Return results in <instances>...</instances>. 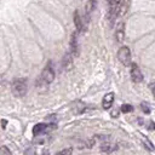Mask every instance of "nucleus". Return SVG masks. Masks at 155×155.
<instances>
[{
	"label": "nucleus",
	"mask_w": 155,
	"mask_h": 155,
	"mask_svg": "<svg viewBox=\"0 0 155 155\" xmlns=\"http://www.w3.org/2000/svg\"><path fill=\"white\" fill-rule=\"evenodd\" d=\"M11 90H12V93L16 97H23L27 93V90H28L27 79H16L12 82Z\"/></svg>",
	"instance_id": "1"
},
{
	"label": "nucleus",
	"mask_w": 155,
	"mask_h": 155,
	"mask_svg": "<svg viewBox=\"0 0 155 155\" xmlns=\"http://www.w3.org/2000/svg\"><path fill=\"white\" fill-rule=\"evenodd\" d=\"M40 79H41V81L44 84H51L54 80V69H53L52 62H48L46 64V67L44 68V70L41 73Z\"/></svg>",
	"instance_id": "2"
},
{
	"label": "nucleus",
	"mask_w": 155,
	"mask_h": 155,
	"mask_svg": "<svg viewBox=\"0 0 155 155\" xmlns=\"http://www.w3.org/2000/svg\"><path fill=\"white\" fill-rule=\"evenodd\" d=\"M109 1V18L113 21L116 16L120 15V10L122 6V0H108Z\"/></svg>",
	"instance_id": "3"
},
{
	"label": "nucleus",
	"mask_w": 155,
	"mask_h": 155,
	"mask_svg": "<svg viewBox=\"0 0 155 155\" xmlns=\"http://www.w3.org/2000/svg\"><path fill=\"white\" fill-rule=\"evenodd\" d=\"M117 58L124 65H130L131 64V51L127 46H122L117 51Z\"/></svg>",
	"instance_id": "4"
},
{
	"label": "nucleus",
	"mask_w": 155,
	"mask_h": 155,
	"mask_svg": "<svg viewBox=\"0 0 155 155\" xmlns=\"http://www.w3.org/2000/svg\"><path fill=\"white\" fill-rule=\"evenodd\" d=\"M130 74H131V78L133 80V82H140L143 80V75H142V71L140 69L138 68L137 64H131V70H130Z\"/></svg>",
	"instance_id": "5"
},
{
	"label": "nucleus",
	"mask_w": 155,
	"mask_h": 155,
	"mask_svg": "<svg viewBox=\"0 0 155 155\" xmlns=\"http://www.w3.org/2000/svg\"><path fill=\"white\" fill-rule=\"evenodd\" d=\"M113 102H114V93L113 92H109V93H107L103 97V99H102V107L104 109H109L113 105Z\"/></svg>",
	"instance_id": "6"
},
{
	"label": "nucleus",
	"mask_w": 155,
	"mask_h": 155,
	"mask_svg": "<svg viewBox=\"0 0 155 155\" xmlns=\"http://www.w3.org/2000/svg\"><path fill=\"white\" fill-rule=\"evenodd\" d=\"M115 38L119 42H121L125 38V24L122 22H120L117 25H116V30H115Z\"/></svg>",
	"instance_id": "7"
},
{
	"label": "nucleus",
	"mask_w": 155,
	"mask_h": 155,
	"mask_svg": "<svg viewBox=\"0 0 155 155\" xmlns=\"http://www.w3.org/2000/svg\"><path fill=\"white\" fill-rule=\"evenodd\" d=\"M116 149H117V145H115V144H113L110 142H104V143L101 144V150L103 153H108L109 154V153H113Z\"/></svg>",
	"instance_id": "8"
},
{
	"label": "nucleus",
	"mask_w": 155,
	"mask_h": 155,
	"mask_svg": "<svg viewBox=\"0 0 155 155\" xmlns=\"http://www.w3.org/2000/svg\"><path fill=\"white\" fill-rule=\"evenodd\" d=\"M70 53L71 54H78V39H76V33L71 34L70 39Z\"/></svg>",
	"instance_id": "9"
},
{
	"label": "nucleus",
	"mask_w": 155,
	"mask_h": 155,
	"mask_svg": "<svg viewBox=\"0 0 155 155\" xmlns=\"http://www.w3.org/2000/svg\"><path fill=\"white\" fill-rule=\"evenodd\" d=\"M48 130V126L46 124H36L34 127H33V133L34 136H38L40 133H44L45 131Z\"/></svg>",
	"instance_id": "10"
},
{
	"label": "nucleus",
	"mask_w": 155,
	"mask_h": 155,
	"mask_svg": "<svg viewBox=\"0 0 155 155\" xmlns=\"http://www.w3.org/2000/svg\"><path fill=\"white\" fill-rule=\"evenodd\" d=\"M74 23H75L76 30H78V31H81V30H82V21H81V18H80V15H79L78 10L74 11Z\"/></svg>",
	"instance_id": "11"
},
{
	"label": "nucleus",
	"mask_w": 155,
	"mask_h": 155,
	"mask_svg": "<svg viewBox=\"0 0 155 155\" xmlns=\"http://www.w3.org/2000/svg\"><path fill=\"white\" fill-rule=\"evenodd\" d=\"M71 154H73V149L71 148H65V149L58 151L56 155H71Z\"/></svg>",
	"instance_id": "12"
},
{
	"label": "nucleus",
	"mask_w": 155,
	"mask_h": 155,
	"mask_svg": "<svg viewBox=\"0 0 155 155\" xmlns=\"http://www.w3.org/2000/svg\"><path fill=\"white\" fill-rule=\"evenodd\" d=\"M121 110H122V113H130V111L133 110V108H132L130 104H124V105L121 107Z\"/></svg>",
	"instance_id": "13"
},
{
	"label": "nucleus",
	"mask_w": 155,
	"mask_h": 155,
	"mask_svg": "<svg viewBox=\"0 0 155 155\" xmlns=\"http://www.w3.org/2000/svg\"><path fill=\"white\" fill-rule=\"evenodd\" d=\"M1 150H2V153H4L5 155H12V154H11V151L8 150V148H7L6 145H4V147L1 148Z\"/></svg>",
	"instance_id": "14"
},
{
	"label": "nucleus",
	"mask_w": 155,
	"mask_h": 155,
	"mask_svg": "<svg viewBox=\"0 0 155 155\" xmlns=\"http://www.w3.org/2000/svg\"><path fill=\"white\" fill-rule=\"evenodd\" d=\"M142 109H143V111H144V113H147V114H149V113H150V109L148 108V105H147V104H142Z\"/></svg>",
	"instance_id": "15"
},
{
	"label": "nucleus",
	"mask_w": 155,
	"mask_h": 155,
	"mask_svg": "<svg viewBox=\"0 0 155 155\" xmlns=\"http://www.w3.org/2000/svg\"><path fill=\"white\" fill-rule=\"evenodd\" d=\"M150 87H151V92H153V94H154V97H155V84H153Z\"/></svg>",
	"instance_id": "16"
},
{
	"label": "nucleus",
	"mask_w": 155,
	"mask_h": 155,
	"mask_svg": "<svg viewBox=\"0 0 155 155\" xmlns=\"http://www.w3.org/2000/svg\"><path fill=\"white\" fill-rule=\"evenodd\" d=\"M94 6V0H90V8H93Z\"/></svg>",
	"instance_id": "17"
},
{
	"label": "nucleus",
	"mask_w": 155,
	"mask_h": 155,
	"mask_svg": "<svg viewBox=\"0 0 155 155\" xmlns=\"http://www.w3.org/2000/svg\"><path fill=\"white\" fill-rule=\"evenodd\" d=\"M41 155H48V150H47V149H45V150L41 153Z\"/></svg>",
	"instance_id": "18"
},
{
	"label": "nucleus",
	"mask_w": 155,
	"mask_h": 155,
	"mask_svg": "<svg viewBox=\"0 0 155 155\" xmlns=\"http://www.w3.org/2000/svg\"><path fill=\"white\" fill-rule=\"evenodd\" d=\"M6 127V120H2V128Z\"/></svg>",
	"instance_id": "19"
}]
</instances>
